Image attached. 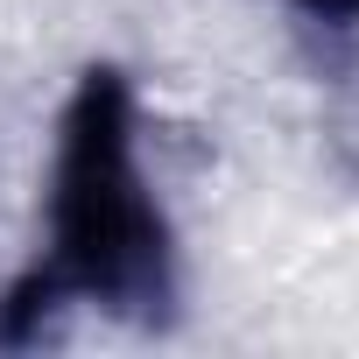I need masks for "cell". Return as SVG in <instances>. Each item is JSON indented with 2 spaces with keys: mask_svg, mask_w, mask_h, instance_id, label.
Here are the masks:
<instances>
[{
  "mask_svg": "<svg viewBox=\"0 0 359 359\" xmlns=\"http://www.w3.org/2000/svg\"><path fill=\"white\" fill-rule=\"evenodd\" d=\"M57 296H92L113 317L155 324L176 296L169 226L141 184L134 92L120 71H85L50 176V268Z\"/></svg>",
  "mask_w": 359,
  "mask_h": 359,
  "instance_id": "6da1fadb",
  "label": "cell"
},
{
  "mask_svg": "<svg viewBox=\"0 0 359 359\" xmlns=\"http://www.w3.org/2000/svg\"><path fill=\"white\" fill-rule=\"evenodd\" d=\"M310 22H331V29H352L359 22V0H296Z\"/></svg>",
  "mask_w": 359,
  "mask_h": 359,
  "instance_id": "7a4b0ae2",
  "label": "cell"
}]
</instances>
